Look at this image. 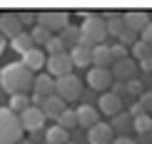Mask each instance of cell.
Instances as JSON below:
<instances>
[{
    "instance_id": "1",
    "label": "cell",
    "mask_w": 152,
    "mask_h": 144,
    "mask_svg": "<svg viewBox=\"0 0 152 144\" xmlns=\"http://www.w3.org/2000/svg\"><path fill=\"white\" fill-rule=\"evenodd\" d=\"M33 82H35V72H30L23 62H10V65H5L0 70V87L10 97L28 95L33 90Z\"/></svg>"
},
{
    "instance_id": "2",
    "label": "cell",
    "mask_w": 152,
    "mask_h": 144,
    "mask_svg": "<svg viewBox=\"0 0 152 144\" xmlns=\"http://www.w3.org/2000/svg\"><path fill=\"white\" fill-rule=\"evenodd\" d=\"M20 142H23L20 117L8 107H0V144H20Z\"/></svg>"
},
{
    "instance_id": "3",
    "label": "cell",
    "mask_w": 152,
    "mask_h": 144,
    "mask_svg": "<svg viewBox=\"0 0 152 144\" xmlns=\"http://www.w3.org/2000/svg\"><path fill=\"white\" fill-rule=\"evenodd\" d=\"M80 33H82V42H87L90 47L102 45L105 37H107V22H105V17H100V15L85 17L82 25H80Z\"/></svg>"
},
{
    "instance_id": "4",
    "label": "cell",
    "mask_w": 152,
    "mask_h": 144,
    "mask_svg": "<svg viewBox=\"0 0 152 144\" xmlns=\"http://www.w3.org/2000/svg\"><path fill=\"white\" fill-rule=\"evenodd\" d=\"M55 95L62 97L65 102H75V99L82 97V80L77 75H67V77H60L58 85H55Z\"/></svg>"
},
{
    "instance_id": "5",
    "label": "cell",
    "mask_w": 152,
    "mask_h": 144,
    "mask_svg": "<svg viewBox=\"0 0 152 144\" xmlns=\"http://www.w3.org/2000/svg\"><path fill=\"white\" fill-rule=\"evenodd\" d=\"M37 25L48 27L50 33H62L70 25V17H67L65 10H42L37 12Z\"/></svg>"
},
{
    "instance_id": "6",
    "label": "cell",
    "mask_w": 152,
    "mask_h": 144,
    "mask_svg": "<svg viewBox=\"0 0 152 144\" xmlns=\"http://www.w3.org/2000/svg\"><path fill=\"white\" fill-rule=\"evenodd\" d=\"M72 70H75V65H72L70 52H65V55H53V57H48L45 72L50 75V77H55V80L67 77V75H72Z\"/></svg>"
},
{
    "instance_id": "7",
    "label": "cell",
    "mask_w": 152,
    "mask_h": 144,
    "mask_svg": "<svg viewBox=\"0 0 152 144\" xmlns=\"http://www.w3.org/2000/svg\"><path fill=\"white\" fill-rule=\"evenodd\" d=\"M87 87L95 92H110V87L115 85V77H112L110 70H100V67H90L87 70Z\"/></svg>"
},
{
    "instance_id": "8",
    "label": "cell",
    "mask_w": 152,
    "mask_h": 144,
    "mask_svg": "<svg viewBox=\"0 0 152 144\" xmlns=\"http://www.w3.org/2000/svg\"><path fill=\"white\" fill-rule=\"evenodd\" d=\"M110 72H112V77H115V82H122V85H127L132 82V80H137V62L135 60H120L115 62V65L110 67Z\"/></svg>"
},
{
    "instance_id": "9",
    "label": "cell",
    "mask_w": 152,
    "mask_h": 144,
    "mask_svg": "<svg viewBox=\"0 0 152 144\" xmlns=\"http://www.w3.org/2000/svg\"><path fill=\"white\" fill-rule=\"evenodd\" d=\"M45 122H48V117H45V112H42L40 107H30L28 112H23L20 114V124H23V129L25 132H40L42 127H45Z\"/></svg>"
},
{
    "instance_id": "10",
    "label": "cell",
    "mask_w": 152,
    "mask_h": 144,
    "mask_svg": "<svg viewBox=\"0 0 152 144\" xmlns=\"http://www.w3.org/2000/svg\"><path fill=\"white\" fill-rule=\"evenodd\" d=\"M20 33H25V30H23V22L18 20V12H3L0 15V35L12 40Z\"/></svg>"
},
{
    "instance_id": "11",
    "label": "cell",
    "mask_w": 152,
    "mask_h": 144,
    "mask_svg": "<svg viewBox=\"0 0 152 144\" xmlns=\"http://www.w3.org/2000/svg\"><path fill=\"white\" fill-rule=\"evenodd\" d=\"M97 109L105 117H117L122 112V97L112 95V92H102L100 95V102H97Z\"/></svg>"
},
{
    "instance_id": "12",
    "label": "cell",
    "mask_w": 152,
    "mask_h": 144,
    "mask_svg": "<svg viewBox=\"0 0 152 144\" xmlns=\"http://www.w3.org/2000/svg\"><path fill=\"white\" fill-rule=\"evenodd\" d=\"M122 20H125V27L127 30H132V33H142V30L150 25V12H145V10H127L122 15Z\"/></svg>"
},
{
    "instance_id": "13",
    "label": "cell",
    "mask_w": 152,
    "mask_h": 144,
    "mask_svg": "<svg viewBox=\"0 0 152 144\" xmlns=\"http://www.w3.org/2000/svg\"><path fill=\"white\" fill-rule=\"evenodd\" d=\"M87 142L90 144H112L115 142V132H112V127L107 122H100L87 132Z\"/></svg>"
},
{
    "instance_id": "14",
    "label": "cell",
    "mask_w": 152,
    "mask_h": 144,
    "mask_svg": "<svg viewBox=\"0 0 152 144\" xmlns=\"http://www.w3.org/2000/svg\"><path fill=\"white\" fill-rule=\"evenodd\" d=\"M20 62L28 67L30 72H40V70H45V65H48V52L42 47H33L28 55H23Z\"/></svg>"
},
{
    "instance_id": "15",
    "label": "cell",
    "mask_w": 152,
    "mask_h": 144,
    "mask_svg": "<svg viewBox=\"0 0 152 144\" xmlns=\"http://www.w3.org/2000/svg\"><path fill=\"white\" fill-rule=\"evenodd\" d=\"M75 112H77V127L92 129L95 124H100V109L92 107V104H80Z\"/></svg>"
},
{
    "instance_id": "16",
    "label": "cell",
    "mask_w": 152,
    "mask_h": 144,
    "mask_svg": "<svg viewBox=\"0 0 152 144\" xmlns=\"http://www.w3.org/2000/svg\"><path fill=\"white\" fill-rule=\"evenodd\" d=\"M55 85H58L55 77H50L48 72H40V75H35L33 92H35V95H42V97H53L55 95Z\"/></svg>"
},
{
    "instance_id": "17",
    "label": "cell",
    "mask_w": 152,
    "mask_h": 144,
    "mask_svg": "<svg viewBox=\"0 0 152 144\" xmlns=\"http://www.w3.org/2000/svg\"><path fill=\"white\" fill-rule=\"evenodd\" d=\"M112 65H115V60H112V50H110V45H97V47H92V67L110 70Z\"/></svg>"
},
{
    "instance_id": "18",
    "label": "cell",
    "mask_w": 152,
    "mask_h": 144,
    "mask_svg": "<svg viewBox=\"0 0 152 144\" xmlns=\"http://www.w3.org/2000/svg\"><path fill=\"white\" fill-rule=\"evenodd\" d=\"M70 57L75 67H92V47L87 42H80L77 47L70 50Z\"/></svg>"
},
{
    "instance_id": "19",
    "label": "cell",
    "mask_w": 152,
    "mask_h": 144,
    "mask_svg": "<svg viewBox=\"0 0 152 144\" xmlns=\"http://www.w3.org/2000/svg\"><path fill=\"white\" fill-rule=\"evenodd\" d=\"M65 104H67V102H65L62 97L53 95V97H48V99H45V107H42V112H45V117H48V119H55V122H58L60 117H62V112L67 109Z\"/></svg>"
},
{
    "instance_id": "20",
    "label": "cell",
    "mask_w": 152,
    "mask_h": 144,
    "mask_svg": "<svg viewBox=\"0 0 152 144\" xmlns=\"http://www.w3.org/2000/svg\"><path fill=\"white\" fill-rule=\"evenodd\" d=\"M67 142H70V132L62 129L60 124L45 129V144H67Z\"/></svg>"
},
{
    "instance_id": "21",
    "label": "cell",
    "mask_w": 152,
    "mask_h": 144,
    "mask_svg": "<svg viewBox=\"0 0 152 144\" xmlns=\"http://www.w3.org/2000/svg\"><path fill=\"white\" fill-rule=\"evenodd\" d=\"M10 45L15 52H20V55H28L30 50L35 47V42H33V37H30V33H20L18 37H12L10 40Z\"/></svg>"
},
{
    "instance_id": "22",
    "label": "cell",
    "mask_w": 152,
    "mask_h": 144,
    "mask_svg": "<svg viewBox=\"0 0 152 144\" xmlns=\"http://www.w3.org/2000/svg\"><path fill=\"white\" fill-rule=\"evenodd\" d=\"M30 37H33V42H35V47H42V50H45V45H48L50 40H53L55 35L50 33L48 27H42V25H35V27L30 30Z\"/></svg>"
},
{
    "instance_id": "23",
    "label": "cell",
    "mask_w": 152,
    "mask_h": 144,
    "mask_svg": "<svg viewBox=\"0 0 152 144\" xmlns=\"http://www.w3.org/2000/svg\"><path fill=\"white\" fill-rule=\"evenodd\" d=\"M60 37H62V42H65L70 50L77 47L80 42H82V33H80V27H75V25H67V27L60 33Z\"/></svg>"
},
{
    "instance_id": "24",
    "label": "cell",
    "mask_w": 152,
    "mask_h": 144,
    "mask_svg": "<svg viewBox=\"0 0 152 144\" xmlns=\"http://www.w3.org/2000/svg\"><path fill=\"white\" fill-rule=\"evenodd\" d=\"M30 107H33V102H30L28 95H15V97H10V104H8V109L15 112L18 117H20L23 112H28Z\"/></svg>"
},
{
    "instance_id": "25",
    "label": "cell",
    "mask_w": 152,
    "mask_h": 144,
    "mask_svg": "<svg viewBox=\"0 0 152 144\" xmlns=\"http://www.w3.org/2000/svg\"><path fill=\"white\" fill-rule=\"evenodd\" d=\"M132 129H135L140 137L150 134V132H152V117H150V114H137L135 119H132Z\"/></svg>"
},
{
    "instance_id": "26",
    "label": "cell",
    "mask_w": 152,
    "mask_h": 144,
    "mask_svg": "<svg viewBox=\"0 0 152 144\" xmlns=\"http://www.w3.org/2000/svg\"><path fill=\"white\" fill-rule=\"evenodd\" d=\"M132 119L135 117L130 114H125V112H120L117 117H112V122H110V127H112V132H122V129H127V127H132Z\"/></svg>"
},
{
    "instance_id": "27",
    "label": "cell",
    "mask_w": 152,
    "mask_h": 144,
    "mask_svg": "<svg viewBox=\"0 0 152 144\" xmlns=\"http://www.w3.org/2000/svg\"><path fill=\"white\" fill-rule=\"evenodd\" d=\"M45 52H48V57H53V55H65V52H67V45L62 42L60 35H55L53 40L45 45Z\"/></svg>"
},
{
    "instance_id": "28",
    "label": "cell",
    "mask_w": 152,
    "mask_h": 144,
    "mask_svg": "<svg viewBox=\"0 0 152 144\" xmlns=\"http://www.w3.org/2000/svg\"><path fill=\"white\" fill-rule=\"evenodd\" d=\"M58 124H60L62 129H67V132H72V129L77 127V112H75V109H65V112H62V117L58 119Z\"/></svg>"
},
{
    "instance_id": "29",
    "label": "cell",
    "mask_w": 152,
    "mask_h": 144,
    "mask_svg": "<svg viewBox=\"0 0 152 144\" xmlns=\"http://www.w3.org/2000/svg\"><path fill=\"white\" fill-rule=\"evenodd\" d=\"M132 57H135L137 62H142V60H147V57H152V47L147 45V42L137 40L135 45H132Z\"/></svg>"
},
{
    "instance_id": "30",
    "label": "cell",
    "mask_w": 152,
    "mask_h": 144,
    "mask_svg": "<svg viewBox=\"0 0 152 144\" xmlns=\"http://www.w3.org/2000/svg\"><path fill=\"white\" fill-rule=\"evenodd\" d=\"M122 33H125V20H122V17L107 20V35H112V37H120Z\"/></svg>"
},
{
    "instance_id": "31",
    "label": "cell",
    "mask_w": 152,
    "mask_h": 144,
    "mask_svg": "<svg viewBox=\"0 0 152 144\" xmlns=\"http://www.w3.org/2000/svg\"><path fill=\"white\" fill-rule=\"evenodd\" d=\"M137 107H140L142 114H152V92H145V95L137 99Z\"/></svg>"
},
{
    "instance_id": "32",
    "label": "cell",
    "mask_w": 152,
    "mask_h": 144,
    "mask_svg": "<svg viewBox=\"0 0 152 144\" xmlns=\"http://www.w3.org/2000/svg\"><path fill=\"white\" fill-rule=\"evenodd\" d=\"M18 20H20L23 25H37V12H33V10H23V12H18Z\"/></svg>"
},
{
    "instance_id": "33",
    "label": "cell",
    "mask_w": 152,
    "mask_h": 144,
    "mask_svg": "<svg viewBox=\"0 0 152 144\" xmlns=\"http://www.w3.org/2000/svg\"><path fill=\"white\" fill-rule=\"evenodd\" d=\"M117 40H120V45H125V47H132V45L137 42V33H132V30H127V27H125V33L120 35Z\"/></svg>"
},
{
    "instance_id": "34",
    "label": "cell",
    "mask_w": 152,
    "mask_h": 144,
    "mask_svg": "<svg viewBox=\"0 0 152 144\" xmlns=\"http://www.w3.org/2000/svg\"><path fill=\"white\" fill-rule=\"evenodd\" d=\"M110 50H112V60H115V62L127 60V47H125V45H120V42H117V45H110Z\"/></svg>"
},
{
    "instance_id": "35",
    "label": "cell",
    "mask_w": 152,
    "mask_h": 144,
    "mask_svg": "<svg viewBox=\"0 0 152 144\" xmlns=\"http://www.w3.org/2000/svg\"><path fill=\"white\" fill-rule=\"evenodd\" d=\"M127 92H130V95H135L137 99H140V97L145 95V85L140 82V80H132V82H127Z\"/></svg>"
},
{
    "instance_id": "36",
    "label": "cell",
    "mask_w": 152,
    "mask_h": 144,
    "mask_svg": "<svg viewBox=\"0 0 152 144\" xmlns=\"http://www.w3.org/2000/svg\"><path fill=\"white\" fill-rule=\"evenodd\" d=\"M45 99L48 97H42V95H35V92H33V95H30V102H33V107H45Z\"/></svg>"
},
{
    "instance_id": "37",
    "label": "cell",
    "mask_w": 152,
    "mask_h": 144,
    "mask_svg": "<svg viewBox=\"0 0 152 144\" xmlns=\"http://www.w3.org/2000/svg\"><path fill=\"white\" fill-rule=\"evenodd\" d=\"M140 35H142V42H147V45L152 47V22H150V25H147V27H145V30H142V33H140Z\"/></svg>"
},
{
    "instance_id": "38",
    "label": "cell",
    "mask_w": 152,
    "mask_h": 144,
    "mask_svg": "<svg viewBox=\"0 0 152 144\" xmlns=\"http://www.w3.org/2000/svg\"><path fill=\"white\" fill-rule=\"evenodd\" d=\"M110 92L112 95H117V97H122V92H127V85H122V82H115L110 87Z\"/></svg>"
},
{
    "instance_id": "39",
    "label": "cell",
    "mask_w": 152,
    "mask_h": 144,
    "mask_svg": "<svg viewBox=\"0 0 152 144\" xmlns=\"http://www.w3.org/2000/svg\"><path fill=\"white\" fill-rule=\"evenodd\" d=\"M112 144H137L135 139H132V137H115V142Z\"/></svg>"
},
{
    "instance_id": "40",
    "label": "cell",
    "mask_w": 152,
    "mask_h": 144,
    "mask_svg": "<svg viewBox=\"0 0 152 144\" xmlns=\"http://www.w3.org/2000/svg\"><path fill=\"white\" fill-rule=\"evenodd\" d=\"M140 70H142V72H152V57H147V60L140 62Z\"/></svg>"
},
{
    "instance_id": "41",
    "label": "cell",
    "mask_w": 152,
    "mask_h": 144,
    "mask_svg": "<svg viewBox=\"0 0 152 144\" xmlns=\"http://www.w3.org/2000/svg\"><path fill=\"white\" fill-rule=\"evenodd\" d=\"M30 142H33V144L40 142V132H33V134H30Z\"/></svg>"
},
{
    "instance_id": "42",
    "label": "cell",
    "mask_w": 152,
    "mask_h": 144,
    "mask_svg": "<svg viewBox=\"0 0 152 144\" xmlns=\"http://www.w3.org/2000/svg\"><path fill=\"white\" fill-rule=\"evenodd\" d=\"M3 52H5V37L0 35V55H3Z\"/></svg>"
},
{
    "instance_id": "43",
    "label": "cell",
    "mask_w": 152,
    "mask_h": 144,
    "mask_svg": "<svg viewBox=\"0 0 152 144\" xmlns=\"http://www.w3.org/2000/svg\"><path fill=\"white\" fill-rule=\"evenodd\" d=\"M20 144H33V142H30V139H23V142H20Z\"/></svg>"
},
{
    "instance_id": "44",
    "label": "cell",
    "mask_w": 152,
    "mask_h": 144,
    "mask_svg": "<svg viewBox=\"0 0 152 144\" xmlns=\"http://www.w3.org/2000/svg\"><path fill=\"white\" fill-rule=\"evenodd\" d=\"M67 144H75V142H67Z\"/></svg>"
},
{
    "instance_id": "45",
    "label": "cell",
    "mask_w": 152,
    "mask_h": 144,
    "mask_svg": "<svg viewBox=\"0 0 152 144\" xmlns=\"http://www.w3.org/2000/svg\"><path fill=\"white\" fill-rule=\"evenodd\" d=\"M42 144H45V142H42Z\"/></svg>"
}]
</instances>
